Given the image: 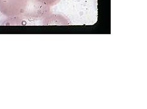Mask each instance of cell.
<instances>
[{
  "label": "cell",
  "instance_id": "6da1fadb",
  "mask_svg": "<svg viewBox=\"0 0 147 109\" xmlns=\"http://www.w3.org/2000/svg\"><path fill=\"white\" fill-rule=\"evenodd\" d=\"M51 12V7L39 0H29L22 17L27 22L41 20Z\"/></svg>",
  "mask_w": 147,
  "mask_h": 109
},
{
  "label": "cell",
  "instance_id": "7a4b0ae2",
  "mask_svg": "<svg viewBox=\"0 0 147 109\" xmlns=\"http://www.w3.org/2000/svg\"><path fill=\"white\" fill-rule=\"evenodd\" d=\"M29 0H0V12L7 18L22 16Z\"/></svg>",
  "mask_w": 147,
  "mask_h": 109
},
{
  "label": "cell",
  "instance_id": "3957f363",
  "mask_svg": "<svg viewBox=\"0 0 147 109\" xmlns=\"http://www.w3.org/2000/svg\"><path fill=\"white\" fill-rule=\"evenodd\" d=\"M41 25H67L69 21L65 17L61 15L50 13L44 18L41 20Z\"/></svg>",
  "mask_w": 147,
  "mask_h": 109
},
{
  "label": "cell",
  "instance_id": "277c9868",
  "mask_svg": "<svg viewBox=\"0 0 147 109\" xmlns=\"http://www.w3.org/2000/svg\"><path fill=\"white\" fill-rule=\"evenodd\" d=\"M4 22L7 25H22L27 22V21L22 16H14L7 18Z\"/></svg>",
  "mask_w": 147,
  "mask_h": 109
},
{
  "label": "cell",
  "instance_id": "5b68a950",
  "mask_svg": "<svg viewBox=\"0 0 147 109\" xmlns=\"http://www.w3.org/2000/svg\"><path fill=\"white\" fill-rule=\"evenodd\" d=\"M39 1L51 7L58 4L61 0H39Z\"/></svg>",
  "mask_w": 147,
  "mask_h": 109
}]
</instances>
